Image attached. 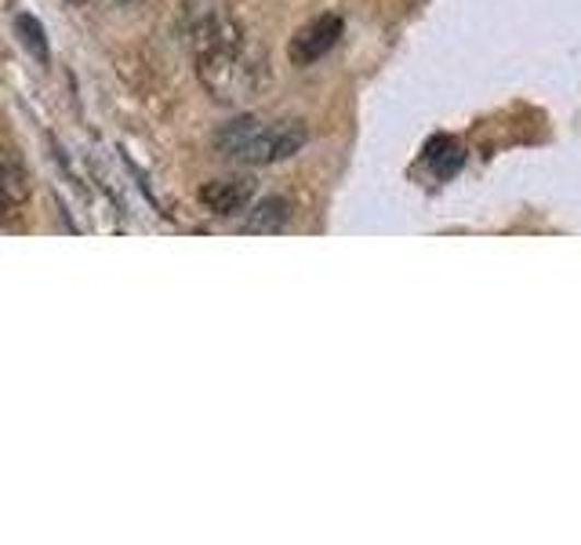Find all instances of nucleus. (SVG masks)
Wrapping results in <instances>:
<instances>
[{
    "label": "nucleus",
    "mask_w": 581,
    "mask_h": 545,
    "mask_svg": "<svg viewBox=\"0 0 581 545\" xmlns=\"http://www.w3.org/2000/svg\"><path fill=\"white\" fill-rule=\"evenodd\" d=\"M310 139L302 120H258V117H236L225 128L214 131V150H219L225 161L236 164H277L294 156Z\"/></svg>",
    "instance_id": "f257e3e1"
},
{
    "label": "nucleus",
    "mask_w": 581,
    "mask_h": 545,
    "mask_svg": "<svg viewBox=\"0 0 581 545\" xmlns=\"http://www.w3.org/2000/svg\"><path fill=\"white\" fill-rule=\"evenodd\" d=\"M200 81L208 84L219 98H241V91L251 88L255 66L244 59V37L230 22H208L197 40Z\"/></svg>",
    "instance_id": "f03ea898"
},
{
    "label": "nucleus",
    "mask_w": 581,
    "mask_h": 545,
    "mask_svg": "<svg viewBox=\"0 0 581 545\" xmlns=\"http://www.w3.org/2000/svg\"><path fill=\"white\" fill-rule=\"evenodd\" d=\"M341 19L338 15H321L313 22H305V26L294 33L291 44H288V59L294 66H313L321 62L327 51L335 48V44L341 40Z\"/></svg>",
    "instance_id": "7ed1b4c3"
},
{
    "label": "nucleus",
    "mask_w": 581,
    "mask_h": 545,
    "mask_svg": "<svg viewBox=\"0 0 581 545\" xmlns=\"http://www.w3.org/2000/svg\"><path fill=\"white\" fill-rule=\"evenodd\" d=\"M251 197H255V178H247V175L204 182L200 193H197V200H200L211 214H219V219L241 214L247 204H251Z\"/></svg>",
    "instance_id": "20e7f679"
},
{
    "label": "nucleus",
    "mask_w": 581,
    "mask_h": 545,
    "mask_svg": "<svg viewBox=\"0 0 581 545\" xmlns=\"http://www.w3.org/2000/svg\"><path fill=\"white\" fill-rule=\"evenodd\" d=\"M33 182L15 150H0V222H11L30 204Z\"/></svg>",
    "instance_id": "39448f33"
},
{
    "label": "nucleus",
    "mask_w": 581,
    "mask_h": 545,
    "mask_svg": "<svg viewBox=\"0 0 581 545\" xmlns=\"http://www.w3.org/2000/svg\"><path fill=\"white\" fill-rule=\"evenodd\" d=\"M421 156H426V164L432 167V175L437 178H454L458 175V167L465 164V150L451 139V135H432Z\"/></svg>",
    "instance_id": "423d86ee"
},
{
    "label": "nucleus",
    "mask_w": 581,
    "mask_h": 545,
    "mask_svg": "<svg viewBox=\"0 0 581 545\" xmlns=\"http://www.w3.org/2000/svg\"><path fill=\"white\" fill-rule=\"evenodd\" d=\"M288 219H291V204L283 197H266L255 211L247 214L244 230L247 233H277L288 225Z\"/></svg>",
    "instance_id": "0eeeda50"
},
{
    "label": "nucleus",
    "mask_w": 581,
    "mask_h": 545,
    "mask_svg": "<svg viewBox=\"0 0 581 545\" xmlns=\"http://www.w3.org/2000/svg\"><path fill=\"white\" fill-rule=\"evenodd\" d=\"M15 33H19V44L30 51L33 62L48 66L51 62V48H48V33H44L40 19L30 15V11H22V15H15Z\"/></svg>",
    "instance_id": "6e6552de"
},
{
    "label": "nucleus",
    "mask_w": 581,
    "mask_h": 545,
    "mask_svg": "<svg viewBox=\"0 0 581 545\" xmlns=\"http://www.w3.org/2000/svg\"><path fill=\"white\" fill-rule=\"evenodd\" d=\"M117 4H139V0H117Z\"/></svg>",
    "instance_id": "1a4fd4ad"
},
{
    "label": "nucleus",
    "mask_w": 581,
    "mask_h": 545,
    "mask_svg": "<svg viewBox=\"0 0 581 545\" xmlns=\"http://www.w3.org/2000/svg\"><path fill=\"white\" fill-rule=\"evenodd\" d=\"M70 4H84V0H70Z\"/></svg>",
    "instance_id": "9d476101"
}]
</instances>
